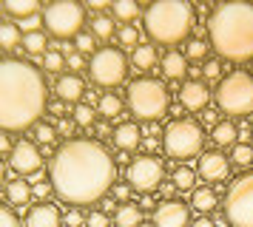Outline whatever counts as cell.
I'll list each match as a JSON object with an SVG mask.
<instances>
[{
  "label": "cell",
  "instance_id": "obj_57",
  "mask_svg": "<svg viewBox=\"0 0 253 227\" xmlns=\"http://www.w3.org/2000/svg\"><path fill=\"white\" fill-rule=\"evenodd\" d=\"M3 176H6V170H3V162H0V185H3Z\"/></svg>",
  "mask_w": 253,
  "mask_h": 227
},
{
  "label": "cell",
  "instance_id": "obj_9",
  "mask_svg": "<svg viewBox=\"0 0 253 227\" xmlns=\"http://www.w3.org/2000/svg\"><path fill=\"white\" fill-rule=\"evenodd\" d=\"M128 66H131V60H128L117 45H103V48L94 51L88 71H91V79L97 85H103V88H117L120 82H126Z\"/></svg>",
  "mask_w": 253,
  "mask_h": 227
},
{
  "label": "cell",
  "instance_id": "obj_34",
  "mask_svg": "<svg viewBox=\"0 0 253 227\" xmlns=\"http://www.w3.org/2000/svg\"><path fill=\"white\" fill-rule=\"evenodd\" d=\"M94 108L91 105H85V102H80L77 108H74V125H80V128H91L94 125Z\"/></svg>",
  "mask_w": 253,
  "mask_h": 227
},
{
  "label": "cell",
  "instance_id": "obj_54",
  "mask_svg": "<svg viewBox=\"0 0 253 227\" xmlns=\"http://www.w3.org/2000/svg\"><path fill=\"white\" fill-rule=\"evenodd\" d=\"M142 207H154V199H151V193H145V199H142V204H139V210Z\"/></svg>",
  "mask_w": 253,
  "mask_h": 227
},
{
  "label": "cell",
  "instance_id": "obj_33",
  "mask_svg": "<svg viewBox=\"0 0 253 227\" xmlns=\"http://www.w3.org/2000/svg\"><path fill=\"white\" fill-rule=\"evenodd\" d=\"M91 34L100 37V40H111V34H114V20H108V17H94Z\"/></svg>",
  "mask_w": 253,
  "mask_h": 227
},
{
  "label": "cell",
  "instance_id": "obj_55",
  "mask_svg": "<svg viewBox=\"0 0 253 227\" xmlns=\"http://www.w3.org/2000/svg\"><path fill=\"white\" fill-rule=\"evenodd\" d=\"M88 6H91V11H94V9H97V11H100V9H105V3H103V0H91Z\"/></svg>",
  "mask_w": 253,
  "mask_h": 227
},
{
  "label": "cell",
  "instance_id": "obj_12",
  "mask_svg": "<svg viewBox=\"0 0 253 227\" xmlns=\"http://www.w3.org/2000/svg\"><path fill=\"white\" fill-rule=\"evenodd\" d=\"M9 165H12V170L20 173V176H35V173L43 170V153L37 151L35 142L20 139V142H14L12 153H9Z\"/></svg>",
  "mask_w": 253,
  "mask_h": 227
},
{
  "label": "cell",
  "instance_id": "obj_29",
  "mask_svg": "<svg viewBox=\"0 0 253 227\" xmlns=\"http://www.w3.org/2000/svg\"><path fill=\"white\" fill-rule=\"evenodd\" d=\"M114 14H117V20L123 23V26H128V23H134L139 17V6L137 3H131V0H117L114 3Z\"/></svg>",
  "mask_w": 253,
  "mask_h": 227
},
{
  "label": "cell",
  "instance_id": "obj_59",
  "mask_svg": "<svg viewBox=\"0 0 253 227\" xmlns=\"http://www.w3.org/2000/svg\"><path fill=\"white\" fill-rule=\"evenodd\" d=\"M0 14H3V9H0Z\"/></svg>",
  "mask_w": 253,
  "mask_h": 227
},
{
  "label": "cell",
  "instance_id": "obj_17",
  "mask_svg": "<svg viewBox=\"0 0 253 227\" xmlns=\"http://www.w3.org/2000/svg\"><path fill=\"white\" fill-rule=\"evenodd\" d=\"M54 91H57L60 102H74V105H80L83 97H85V82H83L80 74H63V77L57 79Z\"/></svg>",
  "mask_w": 253,
  "mask_h": 227
},
{
  "label": "cell",
  "instance_id": "obj_13",
  "mask_svg": "<svg viewBox=\"0 0 253 227\" xmlns=\"http://www.w3.org/2000/svg\"><path fill=\"white\" fill-rule=\"evenodd\" d=\"M154 227H188L191 225V207L179 199H168L154 207Z\"/></svg>",
  "mask_w": 253,
  "mask_h": 227
},
{
  "label": "cell",
  "instance_id": "obj_50",
  "mask_svg": "<svg viewBox=\"0 0 253 227\" xmlns=\"http://www.w3.org/2000/svg\"><path fill=\"white\" fill-rule=\"evenodd\" d=\"M160 188H162V196H165V202H168V199H171V193L176 190V185H173V182H165V179H162Z\"/></svg>",
  "mask_w": 253,
  "mask_h": 227
},
{
  "label": "cell",
  "instance_id": "obj_37",
  "mask_svg": "<svg viewBox=\"0 0 253 227\" xmlns=\"http://www.w3.org/2000/svg\"><path fill=\"white\" fill-rule=\"evenodd\" d=\"M35 139L40 142V145H51V142L57 139V128H51V125L37 122V125H35Z\"/></svg>",
  "mask_w": 253,
  "mask_h": 227
},
{
  "label": "cell",
  "instance_id": "obj_49",
  "mask_svg": "<svg viewBox=\"0 0 253 227\" xmlns=\"http://www.w3.org/2000/svg\"><path fill=\"white\" fill-rule=\"evenodd\" d=\"M12 139L9 136H3V131H0V153H12Z\"/></svg>",
  "mask_w": 253,
  "mask_h": 227
},
{
  "label": "cell",
  "instance_id": "obj_23",
  "mask_svg": "<svg viewBox=\"0 0 253 227\" xmlns=\"http://www.w3.org/2000/svg\"><path fill=\"white\" fill-rule=\"evenodd\" d=\"M6 202L14 204V207H23V204L32 202V185L23 179H14L6 185Z\"/></svg>",
  "mask_w": 253,
  "mask_h": 227
},
{
  "label": "cell",
  "instance_id": "obj_48",
  "mask_svg": "<svg viewBox=\"0 0 253 227\" xmlns=\"http://www.w3.org/2000/svg\"><path fill=\"white\" fill-rule=\"evenodd\" d=\"M191 227H216V225H213V219H211V216H199V219L191 222Z\"/></svg>",
  "mask_w": 253,
  "mask_h": 227
},
{
  "label": "cell",
  "instance_id": "obj_14",
  "mask_svg": "<svg viewBox=\"0 0 253 227\" xmlns=\"http://www.w3.org/2000/svg\"><path fill=\"white\" fill-rule=\"evenodd\" d=\"M230 173V162L219 151H202L196 159V176L205 182H225Z\"/></svg>",
  "mask_w": 253,
  "mask_h": 227
},
{
  "label": "cell",
  "instance_id": "obj_15",
  "mask_svg": "<svg viewBox=\"0 0 253 227\" xmlns=\"http://www.w3.org/2000/svg\"><path fill=\"white\" fill-rule=\"evenodd\" d=\"M26 227H63V213L57 204L37 202L26 210Z\"/></svg>",
  "mask_w": 253,
  "mask_h": 227
},
{
  "label": "cell",
  "instance_id": "obj_11",
  "mask_svg": "<svg viewBox=\"0 0 253 227\" xmlns=\"http://www.w3.org/2000/svg\"><path fill=\"white\" fill-rule=\"evenodd\" d=\"M128 185L131 190L137 193H154L162 185V176H165V168L157 156H137L131 165H128Z\"/></svg>",
  "mask_w": 253,
  "mask_h": 227
},
{
  "label": "cell",
  "instance_id": "obj_36",
  "mask_svg": "<svg viewBox=\"0 0 253 227\" xmlns=\"http://www.w3.org/2000/svg\"><path fill=\"white\" fill-rule=\"evenodd\" d=\"M63 66H66V57L60 54V51H46V54H43V68H46L48 74L63 71Z\"/></svg>",
  "mask_w": 253,
  "mask_h": 227
},
{
  "label": "cell",
  "instance_id": "obj_51",
  "mask_svg": "<svg viewBox=\"0 0 253 227\" xmlns=\"http://www.w3.org/2000/svg\"><path fill=\"white\" fill-rule=\"evenodd\" d=\"M48 111H51V116H63V102H48Z\"/></svg>",
  "mask_w": 253,
  "mask_h": 227
},
{
  "label": "cell",
  "instance_id": "obj_32",
  "mask_svg": "<svg viewBox=\"0 0 253 227\" xmlns=\"http://www.w3.org/2000/svg\"><path fill=\"white\" fill-rule=\"evenodd\" d=\"M117 37H120V43H123V45H131V51H134V48L139 45V29L134 26V23H128V26H120Z\"/></svg>",
  "mask_w": 253,
  "mask_h": 227
},
{
  "label": "cell",
  "instance_id": "obj_44",
  "mask_svg": "<svg viewBox=\"0 0 253 227\" xmlns=\"http://www.w3.org/2000/svg\"><path fill=\"white\" fill-rule=\"evenodd\" d=\"M111 193H114V199L117 202H128V196H131V185H123V182H117L114 188H111Z\"/></svg>",
  "mask_w": 253,
  "mask_h": 227
},
{
  "label": "cell",
  "instance_id": "obj_35",
  "mask_svg": "<svg viewBox=\"0 0 253 227\" xmlns=\"http://www.w3.org/2000/svg\"><path fill=\"white\" fill-rule=\"evenodd\" d=\"M208 48H211V45H208L205 40L194 37V40H188V43H185V57H188V60H202V57L208 54Z\"/></svg>",
  "mask_w": 253,
  "mask_h": 227
},
{
  "label": "cell",
  "instance_id": "obj_3",
  "mask_svg": "<svg viewBox=\"0 0 253 227\" xmlns=\"http://www.w3.org/2000/svg\"><path fill=\"white\" fill-rule=\"evenodd\" d=\"M211 48L222 60L248 63L253 60V3H222L211 11L208 20Z\"/></svg>",
  "mask_w": 253,
  "mask_h": 227
},
{
  "label": "cell",
  "instance_id": "obj_31",
  "mask_svg": "<svg viewBox=\"0 0 253 227\" xmlns=\"http://www.w3.org/2000/svg\"><path fill=\"white\" fill-rule=\"evenodd\" d=\"M230 159H233L236 168H248V165H253V145L251 142H236L233 151H230Z\"/></svg>",
  "mask_w": 253,
  "mask_h": 227
},
{
  "label": "cell",
  "instance_id": "obj_45",
  "mask_svg": "<svg viewBox=\"0 0 253 227\" xmlns=\"http://www.w3.org/2000/svg\"><path fill=\"white\" fill-rule=\"evenodd\" d=\"M66 63H69V68H71V71H80V68H85V60H83V54H80V51H74V54H69V57H66Z\"/></svg>",
  "mask_w": 253,
  "mask_h": 227
},
{
  "label": "cell",
  "instance_id": "obj_7",
  "mask_svg": "<svg viewBox=\"0 0 253 227\" xmlns=\"http://www.w3.org/2000/svg\"><path fill=\"white\" fill-rule=\"evenodd\" d=\"M202 145H205V134H202V125L188 119V116H176L168 122L165 134H162V148L171 159H179V162H188L202 153Z\"/></svg>",
  "mask_w": 253,
  "mask_h": 227
},
{
  "label": "cell",
  "instance_id": "obj_21",
  "mask_svg": "<svg viewBox=\"0 0 253 227\" xmlns=\"http://www.w3.org/2000/svg\"><path fill=\"white\" fill-rule=\"evenodd\" d=\"M216 204H219V196L213 188H194V193H191V207L194 210H199L202 216H211L216 210Z\"/></svg>",
  "mask_w": 253,
  "mask_h": 227
},
{
  "label": "cell",
  "instance_id": "obj_1",
  "mask_svg": "<svg viewBox=\"0 0 253 227\" xmlns=\"http://www.w3.org/2000/svg\"><path fill=\"white\" fill-rule=\"evenodd\" d=\"M117 165L111 153L94 139H69L54 151L48 165V182L60 202L69 207L94 204L111 193Z\"/></svg>",
  "mask_w": 253,
  "mask_h": 227
},
{
  "label": "cell",
  "instance_id": "obj_10",
  "mask_svg": "<svg viewBox=\"0 0 253 227\" xmlns=\"http://www.w3.org/2000/svg\"><path fill=\"white\" fill-rule=\"evenodd\" d=\"M85 23V9L74 0H60V3H48L43 9V26L48 29V34H54L60 40L66 37H77L83 32Z\"/></svg>",
  "mask_w": 253,
  "mask_h": 227
},
{
  "label": "cell",
  "instance_id": "obj_19",
  "mask_svg": "<svg viewBox=\"0 0 253 227\" xmlns=\"http://www.w3.org/2000/svg\"><path fill=\"white\" fill-rule=\"evenodd\" d=\"M160 71H162V77H168L171 82H179V79L188 74V57L182 54V51H168V54L162 57V63H160Z\"/></svg>",
  "mask_w": 253,
  "mask_h": 227
},
{
  "label": "cell",
  "instance_id": "obj_22",
  "mask_svg": "<svg viewBox=\"0 0 253 227\" xmlns=\"http://www.w3.org/2000/svg\"><path fill=\"white\" fill-rule=\"evenodd\" d=\"M157 60H160V54H157V48L151 43H139L131 51V66L139 68V71H151V68L157 66Z\"/></svg>",
  "mask_w": 253,
  "mask_h": 227
},
{
  "label": "cell",
  "instance_id": "obj_46",
  "mask_svg": "<svg viewBox=\"0 0 253 227\" xmlns=\"http://www.w3.org/2000/svg\"><path fill=\"white\" fill-rule=\"evenodd\" d=\"M202 125H211V128H216V125H219V114H216V111H211V108H205V111H202Z\"/></svg>",
  "mask_w": 253,
  "mask_h": 227
},
{
  "label": "cell",
  "instance_id": "obj_8",
  "mask_svg": "<svg viewBox=\"0 0 253 227\" xmlns=\"http://www.w3.org/2000/svg\"><path fill=\"white\" fill-rule=\"evenodd\" d=\"M225 219L233 227H253V170L239 173L228 188Z\"/></svg>",
  "mask_w": 253,
  "mask_h": 227
},
{
  "label": "cell",
  "instance_id": "obj_47",
  "mask_svg": "<svg viewBox=\"0 0 253 227\" xmlns=\"http://www.w3.org/2000/svg\"><path fill=\"white\" fill-rule=\"evenodd\" d=\"M71 131H74V119H60V125H57V134L71 136Z\"/></svg>",
  "mask_w": 253,
  "mask_h": 227
},
{
  "label": "cell",
  "instance_id": "obj_5",
  "mask_svg": "<svg viewBox=\"0 0 253 227\" xmlns=\"http://www.w3.org/2000/svg\"><path fill=\"white\" fill-rule=\"evenodd\" d=\"M126 100H128L131 114L139 116V119H148V122L160 119L162 114H168V108H171V94L165 88V82L162 79H154V77L134 79L128 85Z\"/></svg>",
  "mask_w": 253,
  "mask_h": 227
},
{
  "label": "cell",
  "instance_id": "obj_53",
  "mask_svg": "<svg viewBox=\"0 0 253 227\" xmlns=\"http://www.w3.org/2000/svg\"><path fill=\"white\" fill-rule=\"evenodd\" d=\"M188 74H191V79H199V74H202V66H188Z\"/></svg>",
  "mask_w": 253,
  "mask_h": 227
},
{
  "label": "cell",
  "instance_id": "obj_56",
  "mask_svg": "<svg viewBox=\"0 0 253 227\" xmlns=\"http://www.w3.org/2000/svg\"><path fill=\"white\" fill-rule=\"evenodd\" d=\"M251 134H253L251 128H239V136H242V139H251Z\"/></svg>",
  "mask_w": 253,
  "mask_h": 227
},
{
  "label": "cell",
  "instance_id": "obj_52",
  "mask_svg": "<svg viewBox=\"0 0 253 227\" xmlns=\"http://www.w3.org/2000/svg\"><path fill=\"white\" fill-rule=\"evenodd\" d=\"M97 134L103 136V139H105V136L111 139V134H114V131H111V128H108V125H105V122H100V125H97Z\"/></svg>",
  "mask_w": 253,
  "mask_h": 227
},
{
  "label": "cell",
  "instance_id": "obj_16",
  "mask_svg": "<svg viewBox=\"0 0 253 227\" xmlns=\"http://www.w3.org/2000/svg\"><path fill=\"white\" fill-rule=\"evenodd\" d=\"M208 100H211V91L202 79H188L182 88H179V102L188 111H205Z\"/></svg>",
  "mask_w": 253,
  "mask_h": 227
},
{
  "label": "cell",
  "instance_id": "obj_41",
  "mask_svg": "<svg viewBox=\"0 0 253 227\" xmlns=\"http://www.w3.org/2000/svg\"><path fill=\"white\" fill-rule=\"evenodd\" d=\"M85 227H108V216L103 210H91L85 216Z\"/></svg>",
  "mask_w": 253,
  "mask_h": 227
},
{
  "label": "cell",
  "instance_id": "obj_25",
  "mask_svg": "<svg viewBox=\"0 0 253 227\" xmlns=\"http://www.w3.org/2000/svg\"><path fill=\"white\" fill-rule=\"evenodd\" d=\"M114 225L117 227H139V225H142V210H139L137 204H128L126 202L114 213Z\"/></svg>",
  "mask_w": 253,
  "mask_h": 227
},
{
  "label": "cell",
  "instance_id": "obj_58",
  "mask_svg": "<svg viewBox=\"0 0 253 227\" xmlns=\"http://www.w3.org/2000/svg\"><path fill=\"white\" fill-rule=\"evenodd\" d=\"M139 227H154V222H142V225H139Z\"/></svg>",
  "mask_w": 253,
  "mask_h": 227
},
{
  "label": "cell",
  "instance_id": "obj_27",
  "mask_svg": "<svg viewBox=\"0 0 253 227\" xmlns=\"http://www.w3.org/2000/svg\"><path fill=\"white\" fill-rule=\"evenodd\" d=\"M23 43V34L20 29L14 26V23H0V48H17V45Z\"/></svg>",
  "mask_w": 253,
  "mask_h": 227
},
{
  "label": "cell",
  "instance_id": "obj_20",
  "mask_svg": "<svg viewBox=\"0 0 253 227\" xmlns=\"http://www.w3.org/2000/svg\"><path fill=\"white\" fill-rule=\"evenodd\" d=\"M236 139H239V128L230 119H219L216 128H211V142L216 148H233Z\"/></svg>",
  "mask_w": 253,
  "mask_h": 227
},
{
  "label": "cell",
  "instance_id": "obj_4",
  "mask_svg": "<svg viewBox=\"0 0 253 227\" xmlns=\"http://www.w3.org/2000/svg\"><path fill=\"white\" fill-rule=\"evenodd\" d=\"M145 34H148L154 43L162 45H176L182 43L188 34L194 32V6L185 3V0H160V3H151L145 14Z\"/></svg>",
  "mask_w": 253,
  "mask_h": 227
},
{
  "label": "cell",
  "instance_id": "obj_38",
  "mask_svg": "<svg viewBox=\"0 0 253 227\" xmlns=\"http://www.w3.org/2000/svg\"><path fill=\"white\" fill-rule=\"evenodd\" d=\"M0 227H20V219H17L12 204L0 202Z\"/></svg>",
  "mask_w": 253,
  "mask_h": 227
},
{
  "label": "cell",
  "instance_id": "obj_43",
  "mask_svg": "<svg viewBox=\"0 0 253 227\" xmlns=\"http://www.w3.org/2000/svg\"><path fill=\"white\" fill-rule=\"evenodd\" d=\"M202 74H205L208 79H216L219 74H222V63H219V60H208L205 66H202Z\"/></svg>",
  "mask_w": 253,
  "mask_h": 227
},
{
  "label": "cell",
  "instance_id": "obj_18",
  "mask_svg": "<svg viewBox=\"0 0 253 227\" xmlns=\"http://www.w3.org/2000/svg\"><path fill=\"white\" fill-rule=\"evenodd\" d=\"M111 142H114L120 151H134V148L142 145V128H139L137 122L126 119V122H120V125L114 128V134H111Z\"/></svg>",
  "mask_w": 253,
  "mask_h": 227
},
{
  "label": "cell",
  "instance_id": "obj_42",
  "mask_svg": "<svg viewBox=\"0 0 253 227\" xmlns=\"http://www.w3.org/2000/svg\"><path fill=\"white\" fill-rule=\"evenodd\" d=\"M48 193H54V190H51V182H37V185H35V188H32V199H40V202H46V196H48Z\"/></svg>",
  "mask_w": 253,
  "mask_h": 227
},
{
  "label": "cell",
  "instance_id": "obj_26",
  "mask_svg": "<svg viewBox=\"0 0 253 227\" xmlns=\"http://www.w3.org/2000/svg\"><path fill=\"white\" fill-rule=\"evenodd\" d=\"M3 9L9 11L12 17H35L40 11V3L37 0H6Z\"/></svg>",
  "mask_w": 253,
  "mask_h": 227
},
{
  "label": "cell",
  "instance_id": "obj_28",
  "mask_svg": "<svg viewBox=\"0 0 253 227\" xmlns=\"http://www.w3.org/2000/svg\"><path fill=\"white\" fill-rule=\"evenodd\" d=\"M171 182L179 188V190H194V185H196V170L188 168V165H179V168L171 173Z\"/></svg>",
  "mask_w": 253,
  "mask_h": 227
},
{
  "label": "cell",
  "instance_id": "obj_40",
  "mask_svg": "<svg viewBox=\"0 0 253 227\" xmlns=\"http://www.w3.org/2000/svg\"><path fill=\"white\" fill-rule=\"evenodd\" d=\"M77 51H80V54H94V34L91 32L77 34Z\"/></svg>",
  "mask_w": 253,
  "mask_h": 227
},
{
  "label": "cell",
  "instance_id": "obj_30",
  "mask_svg": "<svg viewBox=\"0 0 253 227\" xmlns=\"http://www.w3.org/2000/svg\"><path fill=\"white\" fill-rule=\"evenodd\" d=\"M120 111H123V100H120L117 94H103V97H100L97 114H103L105 119H111V116H117Z\"/></svg>",
  "mask_w": 253,
  "mask_h": 227
},
{
  "label": "cell",
  "instance_id": "obj_39",
  "mask_svg": "<svg viewBox=\"0 0 253 227\" xmlns=\"http://www.w3.org/2000/svg\"><path fill=\"white\" fill-rule=\"evenodd\" d=\"M63 225L66 227H83L85 225V216H83L80 207H69V213L63 216Z\"/></svg>",
  "mask_w": 253,
  "mask_h": 227
},
{
  "label": "cell",
  "instance_id": "obj_2",
  "mask_svg": "<svg viewBox=\"0 0 253 227\" xmlns=\"http://www.w3.org/2000/svg\"><path fill=\"white\" fill-rule=\"evenodd\" d=\"M46 77L29 60H0V131H29L46 111Z\"/></svg>",
  "mask_w": 253,
  "mask_h": 227
},
{
  "label": "cell",
  "instance_id": "obj_24",
  "mask_svg": "<svg viewBox=\"0 0 253 227\" xmlns=\"http://www.w3.org/2000/svg\"><path fill=\"white\" fill-rule=\"evenodd\" d=\"M46 45H48V37L46 32H40V29H32V32L23 34V43H20V48H26V54H46Z\"/></svg>",
  "mask_w": 253,
  "mask_h": 227
},
{
  "label": "cell",
  "instance_id": "obj_6",
  "mask_svg": "<svg viewBox=\"0 0 253 227\" xmlns=\"http://www.w3.org/2000/svg\"><path fill=\"white\" fill-rule=\"evenodd\" d=\"M219 111L230 116H248L253 114V74L248 71H230L228 77L219 79L213 91Z\"/></svg>",
  "mask_w": 253,
  "mask_h": 227
}]
</instances>
